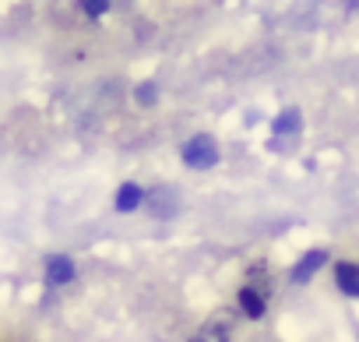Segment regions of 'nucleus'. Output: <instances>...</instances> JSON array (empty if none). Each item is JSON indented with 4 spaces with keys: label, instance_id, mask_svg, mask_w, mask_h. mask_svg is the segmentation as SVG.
Wrapping results in <instances>:
<instances>
[{
    "label": "nucleus",
    "instance_id": "nucleus-1",
    "mask_svg": "<svg viewBox=\"0 0 359 342\" xmlns=\"http://www.w3.org/2000/svg\"><path fill=\"white\" fill-rule=\"evenodd\" d=\"M180 155H184V162L191 169H212L219 162V145H215L212 134H198V138H191L184 148H180Z\"/></svg>",
    "mask_w": 359,
    "mask_h": 342
},
{
    "label": "nucleus",
    "instance_id": "nucleus-2",
    "mask_svg": "<svg viewBox=\"0 0 359 342\" xmlns=\"http://www.w3.org/2000/svg\"><path fill=\"white\" fill-rule=\"evenodd\" d=\"M324 261H327V251H320V247H317V251H306V254L296 261V268H292V282H296V286L310 282V279H313V272H317Z\"/></svg>",
    "mask_w": 359,
    "mask_h": 342
},
{
    "label": "nucleus",
    "instance_id": "nucleus-3",
    "mask_svg": "<svg viewBox=\"0 0 359 342\" xmlns=\"http://www.w3.org/2000/svg\"><path fill=\"white\" fill-rule=\"evenodd\" d=\"M71 279H74V261L67 254H53L46 261V282L50 286H67Z\"/></svg>",
    "mask_w": 359,
    "mask_h": 342
},
{
    "label": "nucleus",
    "instance_id": "nucleus-4",
    "mask_svg": "<svg viewBox=\"0 0 359 342\" xmlns=\"http://www.w3.org/2000/svg\"><path fill=\"white\" fill-rule=\"evenodd\" d=\"M236 300H240V310H243L247 317H254V321H257V317H264V310H268L264 293H261V289H254V286H243Z\"/></svg>",
    "mask_w": 359,
    "mask_h": 342
},
{
    "label": "nucleus",
    "instance_id": "nucleus-5",
    "mask_svg": "<svg viewBox=\"0 0 359 342\" xmlns=\"http://www.w3.org/2000/svg\"><path fill=\"white\" fill-rule=\"evenodd\" d=\"M334 282H338L341 293L359 296V265H352V261H338V268H334Z\"/></svg>",
    "mask_w": 359,
    "mask_h": 342
},
{
    "label": "nucleus",
    "instance_id": "nucleus-6",
    "mask_svg": "<svg viewBox=\"0 0 359 342\" xmlns=\"http://www.w3.org/2000/svg\"><path fill=\"white\" fill-rule=\"evenodd\" d=\"M141 202H144V191H141V184H123L120 191H116V212H134V209H141Z\"/></svg>",
    "mask_w": 359,
    "mask_h": 342
},
{
    "label": "nucleus",
    "instance_id": "nucleus-7",
    "mask_svg": "<svg viewBox=\"0 0 359 342\" xmlns=\"http://www.w3.org/2000/svg\"><path fill=\"white\" fill-rule=\"evenodd\" d=\"M299 127H303V117H299L296 106H289V110H282V113L275 117L271 134H299Z\"/></svg>",
    "mask_w": 359,
    "mask_h": 342
},
{
    "label": "nucleus",
    "instance_id": "nucleus-8",
    "mask_svg": "<svg viewBox=\"0 0 359 342\" xmlns=\"http://www.w3.org/2000/svg\"><path fill=\"white\" fill-rule=\"evenodd\" d=\"M134 99H137L141 106H155V99H158V88H155L151 81H144V85H137V88H134Z\"/></svg>",
    "mask_w": 359,
    "mask_h": 342
},
{
    "label": "nucleus",
    "instance_id": "nucleus-9",
    "mask_svg": "<svg viewBox=\"0 0 359 342\" xmlns=\"http://www.w3.org/2000/svg\"><path fill=\"white\" fill-rule=\"evenodd\" d=\"M81 11H85L88 18H102V15L109 11V4H106V0H85V4H81Z\"/></svg>",
    "mask_w": 359,
    "mask_h": 342
},
{
    "label": "nucleus",
    "instance_id": "nucleus-10",
    "mask_svg": "<svg viewBox=\"0 0 359 342\" xmlns=\"http://www.w3.org/2000/svg\"><path fill=\"white\" fill-rule=\"evenodd\" d=\"M191 342H208V338H205V335H201V331H198V335H194V338H191Z\"/></svg>",
    "mask_w": 359,
    "mask_h": 342
}]
</instances>
